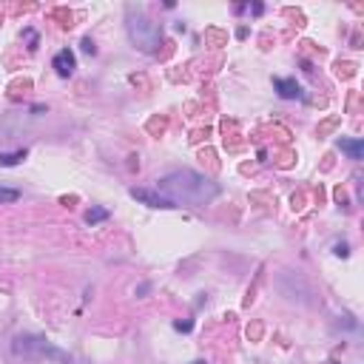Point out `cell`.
Returning <instances> with one entry per match:
<instances>
[{"mask_svg": "<svg viewBox=\"0 0 364 364\" xmlns=\"http://www.w3.org/2000/svg\"><path fill=\"white\" fill-rule=\"evenodd\" d=\"M157 191L163 197H168L176 208L179 205H188V208H205L211 205L217 197H219V185L205 176L199 171H191V168H176V171H168L157 179Z\"/></svg>", "mask_w": 364, "mask_h": 364, "instance_id": "1", "label": "cell"}, {"mask_svg": "<svg viewBox=\"0 0 364 364\" xmlns=\"http://www.w3.org/2000/svg\"><path fill=\"white\" fill-rule=\"evenodd\" d=\"M125 32L128 40L143 55H157L163 46V23L154 20L143 6H128L125 9Z\"/></svg>", "mask_w": 364, "mask_h": 364, "instance_id": "2", "label": "cell"}, {"mask_svg": "<svg viewBox=\"0 0 364 364\" xmlns=\"http://www.w3.org/2000/svg\"><path fill=\"white\" fill-rule=\"evenodd\" d=\"M12 350L17 356H26V358H57L63 364H69V356L63 350H57L55 345H48V339H43V336H15V342H12Z\"/></svg>", "mask_w": 364, "mask_h": 364, "instance_id": "3", "label": "cell"}, {"mask_svg": "<svg viewBox=\"0 0 364 364\" xmlns=\"http://www.w3.org/2000/svg\"><path fill=\"white\" fill-rule=\"evenodd\" d=\"M128 194H131L137 202L148 205V208H160V211H171V208H176L168 197H163L157 188H128Z\"/></svg>", "mask_w": 364, "mask_h": 364, "instance_id": "4", "label": "cell"}, {"mask_svg": "<svg viewBox=\"0 0 364 364\" xmlns=\"http://www.w3.org/2000/svg\"><path fill=\"white\" fill-rule=\"evenodd\" d=\"M273 89L279 91L282 100H302L304 97L302 86L293 80V77H273Z\"/></svg>", "mask_w": 364, "mask_h": 364, "instance_id": "5", "label": "cell"}, {"mask_svg": "<svg viewBox=\"0 0 364 364\" xmlns=\"http://www.w3.org/2000/svg\"><path fill=\"white\" fill-rule=\"evenodd\" d=\"M51 69H55L60 77H71L74 69H77V57H74V51L71 48H60L55 60H51Z\"/></svg>", "mask_w": 364, "mask_h": 364, "instance_id": "6", "label": "cell"}, {"mask_svg": "<svg viewBox=\"0 0 364 364\" xmlns=\"http://www.w3.org/2000/svg\"><path fill=\"white\" fill-rule=\"evenodd\" d=\"M336 145H339V148L347 154V157L356 160V163L364 157V143H361V140H345V137H342V140H336Z\"/></svg>", "mask_w": 364, "mask_h": 364, "instance_id": "7", "label": "cell"}, {"mask_svg": "<svg viewBox=\"0 0 364 364\" xmlns=\"http://www.w3.org/2000/svg\"><path fill=\"white\" fill-rule=\"evenodd\" d=\"M26 157H29V151H26V148H17V151H3V154H0V168L20 165Z\"/></svg>", "mask_w": 364, "mask_h": 364, "instance_id": "8", "label": "cell"}, {"mask_svg": "<svg viewBox=\"0 0 364 364\" xmlns=\"http://www.w3.org/2000/svg\"><path fill=\"white\" fill-rule=\"evenodd\" d=\"M111 214H109V208H100V205H94V208H89L86 211V225H97V222H106Z\"/></svg>", "mask_w": 364, "mask_h": 364, "instance_id": "9", "label": "cell"}, {"mask_svg": "<svg viewBox=\"0 0 364 364\" xmlns=\"http://www.w3.org/2000/svg\"><path fill=\"white\" fill-rule=\"evenodd\" d=\"M20 199V191L17 188H3V185H0V202H17Z\"/></svg>", "mask_w": 364, "mask_h": 364, "instance_id": "10", "label": "cell"}, {"mask_svg": "<svg viewBox=\"0 0 364 364\" xmlns=\"http://www.w3.org/2000/svg\"><path fill=\"white\" fill-rule=\"evenodd\" d=\"M83 51H86V55H97V46H94L91 37H83Z\"/></svg>", "mask_w": 364, "mask_h": 364, "instance_id": "11", "label": "cell"}, {"mask_svg": "<svg viewBox=\"0 0 364 364\" xmlns=\"http://www.w3.org/2000/svg\"><path fill=\"white\" fill-rule=\"evenodd\" d=\"M191 322H174V330H179V333H191Z\"/></svg>", "mask_w": 364, "mask_h": 364, "instance_id": "12", "label": "cell"}, {"mask_svg": "<svg viewBox=\"0 0 364 364\" xmlns=\"http://www.w3.org/2000/svg\"><path fill=\"white\" fill-rule=\"evenodd\" d=\"M333 253H336V256H347L350 251H347V245H336V248H333Z\"/></svg>", "mask_w": 364, "mask_h": 364, "instance_id": "13", "label": "cell"}, {"mask_svg": "<svg viewBox=\"0 0 364 364\" xmlns=\"http://www.w3.org/2000/svg\"><path fill=\"white\" fill-rule=\"evenodd\" d=\"M248 9H251L253 15H262V12H265V6H262V3H253V6H248Z\"/></svg>", "mask_w": 364, "mask_h": 364, "instance_id": "14", "label": "cell"}, {"mask_svg": "<svg viewBox=\"0 0 364 364\" xmlns=\"http://www.w3.org/2000/svg\"><path fill=\"white\" fill-rule=\"evenodd\" d=\"M194 364H208V361H202V358H199V361H194Z\"/></svg>", "mask_w": 364, "mask_h": 364, "instance_id": "15", "label": "cell"}]
</instances>
